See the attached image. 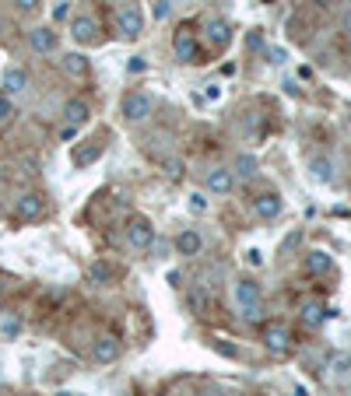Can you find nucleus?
<instances>
[{
	"instance_id": "34",
	"label": "nucleus",
	"mask_w": 351,
	"mask_h": 396,
	"mask_svg": "<svg viewBox=\"0 0 351 396\" xmlns=\"http://www.w3.org/2000/svg\"><path fill=\"white\" fill-rule=\"evenodd\" d=\"M309 4H312V8H319V11H326V8H333V4H337V0H309Z\"/></svg>"
},
{
	"instance_id": "14",
	"label": "nucleus",
	"mask_w": 351,
	"mask_h": 396,
	"mask_svg": "<svg viewBox=\"0 0 351 396\" xmlns=\"http://www.w3.org/2000/svg\"><path fill=\"white\" fill-rule=\"evenodd\" d=\"M207 190L218 193V197H228V193L235 190V172H232V169H221V165L211 169V172H207Z\"/></svg>"
},
{
	"instance_id": "35",
	"label": "nucleus",
	"mask_w": 351,
	"mask_h": 396,
	"mask_svg": "<svg viewBox=\"0 0 351 396\" xmlns=\"http://www.w3.org/2000/svg\"><path fill=\"white\" fill-rule=\"evenodd\" d=\"M165 281H169L172 288H179V281H183V274H179V270H169V277H165Z\"/></svg>"
},
{
	"instance_id": "24",
	"label": "nucleus",
	"mask_w": 351,
	"mask_h": 396,
	"mask_svg": "<svg viewBox=\"0 0 351 396\" xmlns=\"http://www.w3.org/2000/svg\"><path fill=\"white\" fill-rule=\"evenodd\" d=\"M11 120H15V99H8L0 92V127H8Z\"/></svg>"
},
{
	"instance_id": "1",
	"label": "nucleus",
	"mask_w": 351,
	"mask_h": 396,
	"mask_svg": "<svg viewBox=\"0 0 351 396\" xmlns=\"http://www.w3.org/2000/svg\"><path fill=\"white\" fill-rule=\"evenodd\" d=\"M235 302H239V309H242V319H249V323H256V319H260V302H263V291H260V284H256V281H249V277L235 281Z\"/></svg>"
},
{
	"instance_id": "5",
	"label": "nucleus",
	"mask_w": 351,
	"mask_h": 396,
	"mask_svg": "<svg viewBox=\"0 0 351 396\" xmlns=\"http://www.w3.org/2000/svg\"><path fill=\"white\" fill-rule=\"evenodd\" d=\"M127 242L134 246V249H141V253H148L151 246H155V225H151V218H130V225H127Z\"/></svg>"
},
{
	"instance_id": "33",
	"label": "nucleus",
	"mask_w": 351,
	"mask_h": 396,
	"mask_svg": "<svg viewBox=\"0 0 351 396\" xmlns=\"http://www.w3.org/2000/svg\"><path fill=\"white\" fill-rule=\"evenodd\" d=\"M74 137H78L74 127H60V141H74Z\"/></svg>"
},
{
	"instance_id": "12",
	"label": "nucleus",
	"mask_w": 351,
	"mask_h": 396,
	"mask_svg": "<svg viewBox=\"0 0 351 396\" xmlns=\"http://www.w3.org/2000/svg\"><path fill=\"white\" fill-rule=\"evenodd\" d=\"M204 36H207V43H211L214 50H225V46L232 43V25H228L225 18H211V22L204 25Z\"/></svg>"
},
{
	"instance_id": "11",
	"label": "nucleus",
	"mask_w": 351,
	"mask_h": 396,
	"mask_svg": "<svg viewBox=\"0 0 351 396\" xmlns=\"http://www.w3.org/2000/svg\"><path fill=\"white\" fill-rule=\"evenodd\" d=\"M99 36V22L92 18V15H78V18H71V39L74 43H92Z\"/></svg>"
},
{
	"instance_id": "37",
	"label": "nucleus",
	"mask_w": 351,
	"mask_h": 396,
	"mask_svg": "<svg viewBox=\"0 0 351 396\" xmlns=\"http://www.w3.org/2000/svg\"><path fill=\"white\" fill-rule=\"evenodd\" d=\"M169 172L172 176H183V162H169Z\"/></svg>"
},
{
	"instance_id": "27",
	"label": "nucleus",
	"mask_w": 351,
	"mask_h": 396,
	"mask_svg": "<svg viewBox=\"0 0 351 396\" xmlns=\"http://www.w3.org/2000/svg\"><path fill=\"white\" fill-rule=\"evenodd\" d=\"M71 18V4H67V0H60V4L53 8V22H67Z\"/></svg>"
},
{
	"instance_id": "2",
	"label": "nucleus",
	"mask_w": 351,
	"mask_h": 396,
	"mask_svg": "<svg viewBox=\"0 0 351 396\" xmlns=\"http://www.w3.org/2000/svg\"><path fill=\"white\" fill-rule=\"evenodd\" d=\"M116 32H120L127 43H134V39L144 36V15H141L137 4H123V8L116 11Z\"/></svg>"
},
{
	"instance_id": "29",
	"label": "nucleus",
	"mask_w": 351,
	"mask_h": 396,
	"mask_svg": "<svg viewBox=\"0 0 351 396\" xmlns=\"http://www.w3.org/2000/svg\"><path fill=\"white\" fill-rule=\"evenodd\" d=\"M246 263H249V267H263V253H260V249H249V253H246Z\"/></svg>"
},
{
	"instance_id": "3",
	"label": "nucleus",
	"mask_w": 351,
	"mask_h": 396,
	"mask_svg": "<svg viewBox=\"0 0 351 396\" xmlns=\"http://www.w3.org/2000/svg\"><path fill=\"white\" fill-rule=\"evenodd\" d=\"M172 53H176L179 64H197V60H200V43H197V36H193L190 25H179V29H176V36H172Z\"/></svg>"
},
{
	"instance_id": "7",
	"label": "nucleus",
	"mask_w": 351,
	"mask_h": 396,
	"mask_svg": "<svg viewBox=\"0 0 351 396\" xmlns=\"http://www.w3.org/2000/svg\"><path fill=\"white\" fill-rule=\"evenodd\" d=\"M15 214H18L22 221H39V218L46 214V197H43V193H36V190L22 193V197H18V204H15Z\"/></svg>"
},
{
	"instance_id": "18",
	"label": "nucleus",
	"mask_w": 351,
	"mask_h": 396,
	"mask_svg": "<svg viewBox=\"0 0 351 396\" xmlns=\"http://www.w3.org/2000/svg\"><path fill=\"white\" fill-rule=\"evenodd\" d=\"M333 270V260H330V253H323V249H312L309 256H305V274H312V277H323V274H330Z\"/></svg>"
},
{
	"instance_id": "25",
	"label": "nucleus",
	"mask_w": 351,
	"mask_h": 396,
	"mask_svg": "<svg viewBox=\"0 0 351 396\" xmlns=\"http://www.w3.org/2000/svg\"><path fill=\"white\" fill-rule=\"evenodd\" d=\"M0 333H4L8 340H15V337L22 333V323H18V319H4V323H0Z\"/></svg>"
},
{
	"instance_id": "26",
	"label": "nucleus",
	"mask_w": 351,
	"mask_h": 396,
	"mask_svg": "<svg viewBox=\"0 0 351 396\" xmlns=\"http://www.w3.org/2000/svg\"><path fill=\"white\" fill-rule=\"evenodd\" d=\"M15 8H18L22 15H36V11L43 8V0H15Z\"/></svg>"
},
{
	"instance_id": "19",
	"label": "nucleus",
	"mask_w": 351,
	"mask_h": 396,
	"mask_svg": "<svg viewBox=\"0 0 351 396\" xmlns=\"http://www.w3.org/2000/svg\"><path fill=\"white\" fill-rule=\"evenodd\" d=\"M309 172H312L316 183H333V162L323 158V155H316V158L309 162Z\"/></svg>"
},
{
	"instance_id": "36",
	"label": "nucleus",
	"mask_w": 351,
	"mask_h": 396,
	"mask_svg": "<svg viewBox=\"0 0 351 396\" xmlns=\"http://www.w3.org/2000/svg\"><path fill=\"white\" fill-rule=\"evenodd\" d=\"M340 29H344V32H347V36H351V8H347V11H344V18H340Z\"/></svg>"
},
{
	"instance_id": "10",
	"label": "nucleus",
	"mask_w": 351,
	"mask_h": 396,
	"mask_svg": "<svg viewBox=\"0 0 351 396\" xmlns=\"http://www.w3.org/2000/svg\"><path fill=\"white\" fill-rule=\"evenodd\" d=\"M0 88H4L8 99H18L22 92H29V74L22 67H8L4 78H0Z\"/></svg>"
},
{
	"instance_id": "15",
	"label": "nucleus",
	"mask_w": 351,
	"mask_h": 396,
	"mask_svg": "<svg viewBox=\"0 0 351 396\" xmlns=\"http://www.w3.org/2000/svg\"><path fill=\"white\" fill-rule=\"evenodd\" d=\"M200 249H204V239H200L197 228H183V232L176 235V253H179V256H197Z\"/></svg>"
},
{
	"instance_id": "22",
	"label": "nucleus",
	"mask_w": 351,
	"mask_h": 396,
	"mask_svg": "<svg viewBox=\"0 0 351 396\" xmlns=\"http://www.w3.org/2000/svg\"><path fill=\"white\" fill-rule=\"evenodd\" d=\"M186 207H190V214H207V207H211V200H207V193H190L186 197Z\"/></svg>"
},
{
	"instance_id": "23",
	"label": "nucleus",
	"mask_w": 351,
	"mask_h": 396,
	"mask_svg": "<svg viewBox=\"0 0 351 396\" xmlns=\"http://www.w3.org/2000/svg\"><path fill=\"white\" fill-rule=\"evenodd\" d=\"M235 172H239L242 179L256 176V158H253V155H239V158H235Z\"/></svg>"
},
{
	"instance_id": "28",
	"label": "nucleus",
	"mask_w": 351,
	"mask_h": 396,
	"mask_svg": "<svg viewBox=\"0 0 351 396\" xmlns=\"http://www.w3.org/2000/svg\"><path fill=\"white\" fill-rule=\"evenodd\" d=\"M144 67H148V64H144V57H130V64H127V71H130V74H141Z\"/></svg>"
},
{
	"instance_id": "6",
	"label": "nucleus",
	"mask_w": 351,
	"mask_h": 396,
	"mask_svg": "<svg viewBox=\"0 0 351 396\" xmlns=\"http://www.w3.org/2000/svg\"><path fill=\"white\" fill-rule=\"evenodd\" d=\"M260 337H263V347L270 351V354H284L288 347H291V330L284 326V323H263V330H260Z\"/></svg>"
},
{
	"instance_id": "13",
	"label": "nucleus",
	"mask_w": 351,
	"mask_h": 396,
	"mask_svg": "<svg viewBox=\"0 0 351 396\" xmlns=\"http://www.w3.org/2000/svg\"><path fill=\"white\" fill-rule=\"evenodd\" d=\"M57 43H60V36H57L50 25H39V29L29 32V46H32V53H53Z\"/></svg>"
},
{
	"instance_id": "4",
	"label": "nucleus",
	"mask_w": 351,
	"mask_h": 396,
	"mask_svg": "<svg viewBox=\"0 0 351 396\" xmlns=\"http://www.w3.org/2000/svg\"><path fill=\"white\" fill-rule=\"evenodd\" d=\"M120 109H123V120H127V123H141V120H148V116H151L155 99H151L148 92H127Z\"/></svg>"
},
{
	"instance_id": "8",
	"label": "nucleus",
	"mask_w": 351,
	"mask_h": 396,
	"mask_svg": "<svg viewBox=\"0 0 351 396\" xmlns=\"http://www.w3.org/2000/svg\"><path fill=\"white\" fill-rule=\"evenodd\" d=\"M120 340L113 337V333H102V337H95L92 340V361L95 365H113L116 358H120Z\"/></svg>"
},
{
	"instance_id": "30",
	"label": "nucleus",
	"mask_w": 351,
	"mask_h": 396,
	"mask_svg": "<svg viewBox=\"0 0 351 396\" xmlns=\"http://www.w3.org/2000/svg\"><path fill=\"white\" fill-rule=\"evenodd\" d=\"M347 368H351V358L347 354H337L333 358V372H347Z\"/></svg>"
},
{
	"instance_id": "32",
	"label": "nucleus",
	"mask_w": 351,
	"mask_h": 396,
	"mask_svg": "<svg viewBox=\"0 0 351 396\" xmlns=\"http://www.w3.org/2000/svg\"><path fill=\"white\" fill-rule=\"evenodd\" d=\"M169 15V0H158V4H155V18H165Z\"/></svg>"
},
{
	"instance_id": "20",
	"label": "nucleus",
	"mask_w": 351,
	"mask_h": 396,
	"mask_svg": "<svg viewBox=\"0 0 351 396\" xmlns=\"http://www.w3.org/2000/svg\"><path fill=\"white\" fill-rule=\"evenodd\" d=\"M298 316H302V323H305V326H323V319H326V309H323L319 302H305Z\"/></svg>"
},
{
	"instance_id": "31",
	"label": "nucleus",
	"mask_w": 351,
	"mask_h": 396,
	"mask_svg": "<svg viewBox=\"0 0 351 396\" xmlns=\"http://www.w3.org/2000/svg\"><path fill=\"white\" fill-rule=\"evenodd\" d=\"M284 60H288V53L274 46V50H270V64H284Z\"/></svg>"
},
{
	"instance_id": "38",
	"label": "nucleus",
	"mask_w": 351,
	"mask_h": 396,
	"mask_svg": "<svg viewBox=\"0 0 351 396\" xmlns=\"http://www.w3.org/2000/svg\"><path fill=\"white\" fill-rule=\"evenodd\" d=\"M57 396H81V393H71V389H64V393H57Z\"/></svg>"
},
{
	"instance_id": "21",
	"label": "nucleus",
	"mask_w": 351,
	"mask_h": 396,
	"mask_svg": "<svg viewBox=\"0 0 351 396\" xmlns=\"http://www.w3.org/2000/svg\"><path fill=\"white\" fill-rule=\"evenodd\" d=\"M88 281H92V284H99V288H106V284L113 281V267H109V263H102V260H95V263L88 267Z\"/></svg>"
},
{
	"instance_id": "16",
	"label": "nucleus",
	"mask_w": 351,
	"mask_h": 396,
	"mask_svg": "<svg viewBox=\"0 0 351 396\" xmlns=\"http://www.w3.org/2000/svg\"><path fill=\"white\" fill-rule=\"evenodd\" d=\"M60 71H64L67 78H88L92 64H88V57H81V53H64V57H60Z\"/></svg>"
},
{
	"instance_id": "9",
	"label": "nucleus",
	"mask_w": 351,
	"mask_h": 396,
	"mask_svg": "<svg viewBox=\"0 0 351 396\" xmlns=\"http://www.w3.org/2000/svg\"><path fill=\"white\" fill-rule=\"evenodd\" d=\"M88 116H92V106H88L85 99H67L64 109H60L64 127H74V130H81V127L88 123Z\"/></svg>"
},
{
	"instance_id": "17",
	"label": "nucleus",
	"mask_w": 351,
	"mask_h": 396,
	"mask_svg": "<svg viewBox=\"0 0 351 396\" xmlns=\"http://www.w3.org/2000/svg\"><path fill=\"white\" fill-rule=\"evenodd\" d=\"M253 211H256V218L274 221V218L281 214V197H277V193H260V197L253 200Z\"/></svg>"
}]
</instances>
